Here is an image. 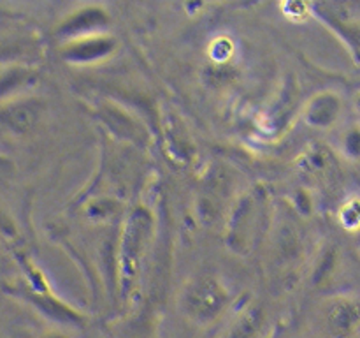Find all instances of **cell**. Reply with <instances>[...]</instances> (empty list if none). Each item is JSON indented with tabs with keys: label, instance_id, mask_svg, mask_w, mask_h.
Listing matches in <instances>:
<instances>
[{
	"label": "cell",
	"instance_id": "2",
	"mask_svg": "<svg viewBox=\"0 0 360 338\" xmlns=\"http://www.w3.org/2000/svg\"><path fill=\"white\" fill-rule=\"evenodd\" d=\"M311 7L316 16L347 42L355 58H360V18L354 7L341 2L313 4Z\"/></svg>",
	"mask_w": 360,
	"mask_h": 338
},
{
	"label": "cell",
	"instance_id": "10",
	"mask_svg": "<svg viewBox=\"0 0 360 338\" xmlns=\"http://www.w3.org/2000/svg\"><path fill=\"white\" fill-rule=\"evenodd\" d=\"M340 222L348 231H360V199H350L340 208Z\"/></svg>",
	"mask_w": 360,
	"mask_h": 338
},
{
	"label": "cell",
	"instance_id": "12",
	"mask_svg": "<svg viewBox=\"0 0 360 338\" xmlns=\"http://www.w3.org/2000/svg\"><path fill=\"white\" fill-rule=\"evenodd\" d=\"M354 104H355V111H357V116L360 118V92L357 95H355V101H354Z\"/></svg>",
	"mask_w": 360,
	"mask_h": 338
},
{
	"label": "cell",
	"instance_id": "7",
	"mask_svg": "<svg viewBox=\"0 0 360 338\" xmlns=\"http://www.w3.org/2000/svg\"><path fill=\"white\" fill-rule=\"evenodd\" d=\"M109 21L108 13H105L102 7L90 6L83 7V9L76 11L65 23L62 25L60 32L72 39L86 37V35H94V30H101L102 27H105Z\"/></svg>",
	"mask_w": 360,
	"mask_h": 338
},
{
	"label": "cell",
	"instance_id": "9",
	"mask_svg": "<svg viewBox=\"0 0 360 338\" xmlns=\"http://www.w3.org/2000/svg\"><path fill=\"white\" fill-rule=\"evenodd\" d=\"M39 109L34 104H20L11 108L6 113V120L11 127L18 130H27L28 127L34 125L35 118H37Z\"/></svg>",
	"mask_w": 360,
	"mask_h": 338
},
{
	"label": "cell",
	"instance_id": "5",
	"mask_svg": "<svg viewBox=\"0 0 360 338\" xmlns=\"http://www.w3.org/2000/svg\"><path fill=\"white\" fill-rule=\"evenodd\" d=\"M116 48V41L109 35L94 34L86 37L72 39L65 48V56L72 62L88 63L95 60L108 58Z\"/></svg>",
	"mask_w": 360,
	"mask_h": 338
},
{
	"label": "cell",
	"instance_id": "13",
	"mask_svg": "<svg viewBox=\"0 0 360 338\" xmlns=\"http://www.w3.org/2000/svg\"><path fill=\"white\" fill-rule=\"evenodd\" d=\"M46 338H65V337H62V334H51V337H46Z\"/></svg>",
	"mask_w": 360,
	"mask_h": 338
},
{
	"label": "cell",
	"instance_id": "8",
	"mask_svg": "<svg viewBox=\"0 0 360 338\" xmlns=\"http://www.w3.org/2000/svg\"><path fill=\"white\" fill-rule=\"evenodd\" d=\"M102 115H104L105 122L111 125V129L115 132H118L120 136L127 137V139H143V130H141V127L123 111L112 108V106H105L102 109Z\"/></svg>",
	"mask_w": 360,
	"mask_h": 338
},
{
	"label": "cell",
	"instance_id": "11",
	"mask_svg": "<svg viewBox=\"0 0 360 338\" xmlns=\"http://www.w3.org/2000/svg\"><path fill=\"white\" fill-rule=\"evenodd\" d=\"M343 148L345 154L348 155L354 161H359L360 158V125L352 127L343 137Z\"/></svg>",
	"mask_w": 360,
	"mask_h": 338
},
{
	"label": "cell",
	"instance_id": "6",
	"mask_svg": "<svg viewBox=\"0 0 360 338\" xmlns=\"http://www.w3.org/2000/svg\"><path fill=\"white\" fill-rule=\"evenodd\" d=\"M343 113V101L334 92H320L306 108V122L315 129H330Z\"/></svg>",
	"mask_w": 360,
	"mask_h": 338
},
{
	"label": "cell",
	"instance_id": "14",
	"mask_svg": "<svg viewBox=\"0 0 360 338\" xmlns=\"http://www.w3.org/2000/svg\"><path fill=\"white\" fill-rule=\"evenodd\" d=\"M357 245H359V250H360V231L357 232Z\"/></svg>",
	"mask_w": 360,
	"mask_h": 338
},
{
	"label": "cell",
	"instance_id": "1",
	"mask_svg": "<svg viewBox=\"0 0 360 338\" xmlns=\"http://www.w3.org/2000/svg\"><path fill=\"white\" fill-rule=\"evenodd\" d=\"M229 296L220 280L211 275H200L188 282L181 294L183 312L193 320L210 323L227 306Z\"/></svg>",
	"mask_w": 360,
	"mask_h": 338
},
{
	"label": "cell",
	"instance_id": "4",
	"mask_svg": "<svg viewBox=\"0 0 360 338\" xmlns=\"http://www.w3.org/2000/svg\"><path fill=\"white\" fill-rule=\"evenodd\" d=\"M148 232H150V217L144 211H136L127 224L123 236V271L132 273L136 268L137 256H141L146 246Z\"/></svg>",
	"mask_w": 360,
	"mask_h": 338
},
{
	"label": "cell",
	"instance_id": "3",
	"mask_svg": "<svg viewBox=\"0 0 360 338\" xmlns=\"http://www.w3.org/2000/svg\"><path fill=\"white\" fill-rule=\"evenodd\" d=\"M327 320L338 338H348L360 330V301L350 296H338L327 306Z\"/></svg>",
	"mask_w": 360,
	"mask_h": 338
}]
</instances>
